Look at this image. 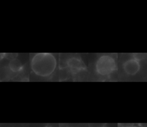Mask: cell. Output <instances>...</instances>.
I'll use <instances>...</instances> for the list:
<instances>
[{
  "instance_id": "1",
  "label": "cell",
  "mask_w": 147,
  "mask_h": 127,
  "mask_svg": "<svg viewBox=\"0 0 147 127\" xmlns=\"http://www.w3.org/2000/svg\"><path fill=\"white\" fill-rule=\"evenodd\" d=\"M58 65L56 55L50 53H34L30 57V66L32 72L37 76L48 78L55 73Z\"/></svg>"
},
{
  "instance_id": "5",
  "label": "cell",
  "mask_w": 147,
  "mask_h": 127,
  "mask_svg": "<svg viewBox=\"0 0 147 127\" xmlns=\"http://www.w3.org/2000/svg\"><path fill=\"white\" fill-rule=\"evenodd\" d=\"M9 67L11 72L14 73H18L21 71L23 69V65L19 59L16 58L10 60L9 63Z\"/></svg>"
},
{
  "instance_id": "3",
  "label": "cell",
  "mask_w": 147,
  "mask_h": 127,
  "mask_svg": "<svg viewBox=\"0 0 147 127\" xmlns=\"http://www.w3.org/2000/svg\"><path fill=\"white\" fill-rule=\"evenodd\" d=\"M60 67L71 76H80L88 72L86 64L78 54H64V58L61 59Z\"/></svg>"
},
{
  "instance_id": "9",
  "label": "cell",
  "mask_w": 147,
  "mask_h": 127,
  "mask_svg": "<svg viewBox=\"0 0 147 127\" xmlns=\"http://www.w3.org/2000/svg\"><path fill=\"white\" fill-rule=\"evenodd\" d=\"M45 127H53V126H52L51 125H47V126H45Z\"/></svg>"
},
{
  "instance_id": "8",
  "label": "cell",
  "mask_w": 147,
  "mask_h": 127,
  "mask_svg": "<svg viewBox=\"0 0 147 127\" xmlns=\"http://www.w3.org/2000/svg\"><path fill=\"white\" fill-rule=\"evenodd\" d=\"M63 127H79V126H63Z\"/></svg>"
},
{
  "instance_id": "6",
  "label": "cell",
  "mask_w": 147,
  "mask_h": 127,
  "mask_svg": "<svg viewBox=\"0 0 147 127\" xmlns=\"http://www.w3.org/2000/svg\"><path fill=\"white\" fill-rule=\"evenodd\" d=\"M121 127H140L134 124H129V125H124L123 126Z\"/></svg>"
},
{
  "instance_id": "4",
  "label": "cell",
  "mask_w": 147,
  "mask_h": 127,
  "mask_svg": "<svg viewBox=\"0 0 147 127\" xmlns=\"http://www.w3.org/2000/svg\"><path fill=\"white\" fill-rule=\"evenodd\" d=\"M146 54L131 53L124 58L121 63V69L126 76H136L141 70L142 61L146 59Z\"/></svg>"
},
{
  "instance_id": "7",
  "label": "cell",
  "mask_w": 147,
  "mask_h": 127,
  "mask_svg": "<svg viewBox=\"0 0 147 127\" xmlns=\"http://www.w3.org/2000/svg\"><path fill=\"white\" fill-rule=\"evenodd\" d=\"M98 127H110V126H108L106 124H102V125H100L99 126H98Z\"/></svg>"
},
{
  "instance_id": "2",
  "label": "cell",
  "mask_w": 147,
  "mask_h": 127,
  "mask_svg": "<svg viewBox=\"0 0 147 127\" xmlns=\"http://www.w3.org/2000/svg\"><path fill=\"white\" fill-rule=\"evenodd\" d=\"M117 54L103 53L96 58L94 65L95 74L101 78H110L118 71Z\"/></svg>"
}]
</instances>
